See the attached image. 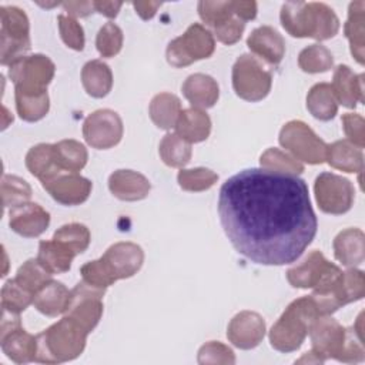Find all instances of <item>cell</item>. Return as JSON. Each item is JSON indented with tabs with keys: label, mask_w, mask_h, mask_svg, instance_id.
I'll use <instances>...</instances> for the list:
<instances>
[{
	"label": "cell",
	"mask_w": 365,
	"mask_h": 365,
	"mask_svg": "<svg viewBox=\"0 0 365 365\" xmlns=\"http://www.w3.org/2000/svg\"><path fill=\"white\" fill-rule=\"evenodd\" d=\"M218 215L235 251L261 265L295 262L318 228L307 182L264 168L242 170L221 185Z\"/></svg>",
	"instance_id": "1"
},
{
	"label": "cell",
	"mask_w": 365,
	"mask_h": 365,
	"mask_svg": "<svg viewBox=\"0 0 365 365\" xmlns=\"http://www.w3.org/2000/svg\"><path fill=\"white\" fill-rule=\"evenodd\" d=\"M281 24L292 37L328 40L339 30V19L325 3L288 1L279 13Z\"/></svg>",
	"instance_id": "2"
},
{
	"label": "cell",
	"mask_w": 365,
	"mask_h": 365,
	"mask_svg": "<svg viewBox=\"0 0 365 365\" xmlns=\"http://www.w3.org/2000/svg\"><path fill=\"white\" fill-rule=\"evenodd\" d=\"M87 332L74 321L63 317L60 321L36 335V362L61 364L76 359L86 348Z\"/></svg>",
	"instance_id": "3"
},
{
	"label": "cell",
	"mask_w": 365,
	"mask_h": 365,
	"mask_svg": "<svg viewBox=\"0 0 365 365\" xmlns=\"http://www.w3.org/2000/svg\"><path fill=\"white\" fill-rule=\"evenodd\" d=\"M318 315L321 314L311 295L292 301L269 331L271 346L279 352L297 351Z\"/></svg>",
	"instance_id": "4"
},
{
	"label": "cell",
	"mask_w": 365,
	"mask_h": 365,
	"mask_svg": "<svg viewBox=\"0 0 365 365\" xmlns=\"http://www.w3.org/2000/svg\"><path fill=\"white\" fill-rule=\"evenodd\" d=\"M0 20V63L10 66L30 50V23L16 6H1Z\"/></svg>",
	"instance_id": "5"
},
{
	"label": "cell",
	"mask_w": 365,
	"mask_h": 365,
	"mask_svg": "<svg viewBox=\"0 0 365 365\" xmlns=\"http://www.w3.org/2000/svg\"><path fill=\"white\" fill-rule=\"evenodd\" d=\"M215 50L214 34L200 23L191 24L184 34L171 40L165 56L173 67H187L197 60L208 58Z\"/></svg>",
	"instance_id": "6"
},
{
	"label": "cell",
	"mask_w": 365,
	"mask_h": 365,
	"mask_svg": "<svg viewBox=\"0 0 365 365\" xmlns=\"http://www.w3.org/2000/svg\"><path fill=\"white\" fill-rule=\"evenodd\" d=\"M272 86V76L262 63L251 56L241 54L232 66V87L235 94L251 103L264 100Z\"/></svg>",
	"instance_id": "7"
},
{
	"label": "cell",
	"mask_w": 365,
	"mask_h": 365,
	"mask_svg": "<svg viewBox=\"0 0 365 365\" xmlns=\"http://www.w3.org/2000/svg\"><path fill=\"white\" fill-rule=\"evenodd\" d=\"M279 144L294 158L308 164H322L327 157L328 144L321 140L312 128L301 120H291L279 131Z\"/></svg>",
	"instance_id": "8"
},
{
	"label": "cell",
	"mask_w": 365,
	"mask_h": 365,
	"mask_svg": "<svg viewBox=\"0 0 365 365\" xmlns=\"http://www.w3.org/2000/svg\"><path fill=\"white\" fill-rule=\"evenodd\" d=\"M106 289L93 287L86 281L78 282L70 291V301L64 311V317L74 321L87 334H90L103 315V295Z\"/></svg>",
	"instance_id": "9"
},
{
	"label": "cell",
	"mask_w": 365,
	"mask_h": 365,
	"mask_svg": "<svg viewBox=\"0 0 365 365\" xmlns=\"http://www.w3.org/2000/svg\"><path fill=\"white\" fill-rule=\"evenodd\" d=\"M54 71V63L44 54L23 56L9 66V77L14 90L23 91H46Z\"/></svg>",
	"instance_id": "10"
},
{
	"label": "cell",
	"mask_w": 365,
	"mask_h": 365,
	"mask_svg": "<svg viewBox=\"0 0 365 365\" xmlns=\"http://www.w3.org/2000/svg\"><path fill=\"white\" fill-rule=\"evenodd\" d=\"M312 351L325 362L327 359L345 361L348 328L331 315H318L309 328Z\"/></svg>",
	"instance_id": "11"
},
{
	"label": "cell",
	"mask_w": 365,
	"mask_h": 365,
	"mask_svg": "<svg viewBox=\"0 0 365 365\" xmlns=\"http://www.w3.org/2000/svg\"><path fill=\"white\" fill-rule=\"evenodd\" d=\"M314 192L319 210L332 215L348 212L355 200L351 181L334 173H321L315 178Z\"/></svg>",
	"instance_id": "12"
},
{
	"label": "cell",
	"mask_w": 365,
	"mask_h": 365,
	"mask_svg": "<svg viewBox=\"0 0 365 365\" xmlns=\"http://www.w3.org/2000/svg\"><path fill=\"white\" fill-rule=\"evenodd\" d=\"M0 344L6 356L16 364H27L36 359L37 339L21 327L19 315L6 314L1 317Z\"/></svg>",
	"instance_id": "13"
},
{
	"label": "cell",
	"mask_w": 365,
	"mask_h": 365,
	"mask_svg": "<svg viewBox=\"0 0 365 365\" xmlns=\"http://www.w3.org/2000/svg\"><path fill=\"white\" fill-rule=\"evenodd\" d=\"M123 131L121 117L110 108L93 111L83 123V137L86 143L97 150H107L117 145L121 141Z\"/></svg>",
	"instance_id": "14"
},
{
	"label": "cell",
	"mask_w": 365,
	"mask_h": 365,
	"mask_svg": "<svg viewBox=\"0 0 365 365\" xmlns=\"http://www.w3.org/2000/svg\"><path fill=\"white\" fill-rule=\"evenodd\" d=\"M113 282L135 275L144 262V251L138 244L115 242L98 258Z\"/></svg>",
	"instance_id": "15"
},
{
	"label": "cell",
	"mask_w": 365,
	"mask_h": 365,
	"mask_svg": "<svg viewBox=\"0 0 365 365\" xmlns=\"http://www.w3.org/2000/svg\"><path fill=\"white\" fill-rule=\"evenodd\" d=\"M41 185L54 201L63 205L83 204L90 197L93 188V184L88 178L81 177L77 173L64 171L41 182Z\"/></svg>",
	"instance_id": "16"
},
{
	"label": "cell",
	"mask_w": 365,
	"mask_h": 365,
	"mask_svg": "<svg viewBox=\"0 0 365 365\" xmlns=\"http://www.w3.org/2000/svg\"><path fill=\"white\" fill-rule=\"evenodd\" d=\"M265 331V321L258 312L241 311L230 321L227 338L240 349H252L264 339Z\"/></svg>",
	"instance_id": "17"
},
{
	"label": "cell",
	"mask_w": 365,
	"mask_h": 365,
	"mask_svg": "<svg viewBox=\"0 0 365 365\" xmlns=\"http://www.w3.org/2000/svg\"><path fill=\"white\" fill-rule=\"evenodd\" d=\"M10 228L26 238H34L43 234L50 225V214L36 202H26L10 210Z\"/></svg>",
	"instance_id": "18"
},
{
	"label": "cell",
	"mask_w": 365,
	"mask_h": 365,
	"mask_svg": "<svg viewBox=\"0 0 365 365\" xmlns=\"http://www.w3.org/2000/svg\"><path fill=\"white\" fill-rule=\"evenodd\" d=\"M247 46L254 54L272 66L279 64L285 54V40L271 26H259L254 29L247 38Z\"/></svg>",
	"instance_id": "19"
},
{
	"label": "cell",
	"mask_w": 365,
	"mask_h": 365,
	"mask_svg": "<svg viewBox=\"0 0 365 365\" xmlns=\"http://www.w3.org/2000/svg\"><path fill=\"white\" fill-rule=\"evenodd\" d=\"M331 90L338 103L355 108L358 103L364 101V76L355 74L345 64H339L334 71Z\"/></svg>",
	"instance_id": "20"
},
{
	"label": "cell",
	"mask_w": 365,
	"mask_h": 365,
	"mask_svg": "<svg viewBox=\"0 0 365 365\" xmlns=\"http://www.w3.org/2000/svg\"><path fill=\"white\" fill-rule=\"evenodd\" d=\"M108 188L121 201H140L148 195L151 184L145 175L137 171L117 170L108 177Z\"/></svg>",
	"instance_id": "21"
},
{
	"label": "cell",
	"mask_w": 365,
	"mask_h": 365,
	"mask_svg": "<svg viewBox=\"0 0 365 365\" xmlns=\"http://www.w3.org/2000/svg\"><path fill=\"white\" fill-rule=\"evenodd\" d=\"M184 97L194 108H211L220 97L218 83L208 74L194 73L185 78L181 86Z\"/></svg>",
	"instance_id": "22"
},
{
	"label": "cell",
	"mask_w": 365,
	"mask_h": 365,
	"mask_svg": "<svg viewBox=\"0 0 365 365\" xmlns=\"http://www.w3.org/2000/svg\"><path fill=\"white\" fill-rule=\"evenodd\" d=\"M328 265L329 261L324 257L321 251H311L302 262L291 267L287 271V279L294 288L312 289L319 282Z\"/></svg>",
	"instance_id": "23"
},
{
	"label": "cell",
	"mask_w": 365,
	"mask_h": 365,
	"mask_svg": "<svg viewBox=\"0 0 365 365\" xmlns=\"http://www.w3.org/2000/svg\"><path fill=\"white\" fill-rule=\"evenodd\" d=\"M365 235L359 228H346L334 238L335 258L345 267L354 268L364 262Z\"/></svg>",
	"instance_id": "24"
},
{
	"label": "cell",
	"mask_w": 365,
	"mask_h": 365,
	"mask_svg": "<svg viewBox=\"0 0 365 365\" xmlns=\"http://www.w3.org/2000/svg\"><path fill=\"white\" fill-rule=\"evenodd\" d=\"M365 3L362 0L352 1L348 7V19L344 33L349 41L352 57L364 64L365 61Z\"/></svg>",
	"instance_id": "25"
},
{
	"label": "cell",
	"mask_w": 365,
	"mask_h": 365,
	"mask_svg": "<svg viewBox=\"0 0 365 365\" xmlns=\"http://www.w3.org/2000/svg\"><path fill=\"white\" fill-rule=\"evenodd\" d=\"M211 133V118L200 108L181 110L175 123V134L191 143H201L208 138Z\"/></svg>",
	"instance_id": "26"
},
{
	"label": "cell",
	"mask_w": 365,
	"mask_h": 365,
	"mask_svg": "<svg viewBox=\"0 0 365 365\" xmlns=\"http://www.w3.org/2000/svg\"><path fill=\"white\" fill-rule=\"evenodd\" d=\"M70 301V291L60 281H48L41 287L33 299L34 308L47 317H57L64 314Z\"/></svg>",
	"instance_id": "27"
},
{
	"label": "cell",
	"mask_w": 365,
	"mask_h": 365,
	"mask_svg": "<svg viewBox=\"0 0 365 365\" xmlns=\"http://www.w3.org/2000/svg\"><path fill=\"white\" fill-rule=\"evenodd\" d=\"M325 160L332 168L345 173H361L364 168L362 150L348 140H338L329 144Z\"/></svg>",
	"instance_id": "28"
},
{
	"label": "cell",
	"mask_w": 365,
	"mask_h": 365,
	"mask_svg": "<svg viewBox=\"0 0 365 365\" xmlns=\"http://www.w3.org/2000/svg\"><path fill=\"white\" fill-rule=\"evenodd\" d=\"M81 83L88 96L103 98L113 87L111 68L101 60H90L81 70Z\"/></svg>",
	"instance_id": "29"
},
{
	"label": "cell",
	"mask_w": 365,
	"mask_h": 365,
	"mask_svg": "<svg viewBox=\"0 0 365 365\" xmlns=\"http://www.w3.org/2000/svg\"><path fill=\"white\" fill-rule=\"evenodd\" d=\"M26 167L31 175L40 180V182H44L56 174L61 173L56 163L54 147L48 143H40L27 151Z\"/></svg>",
	"instance_id": "30"
},
{
	"label": "cell",
	"mask_w": 365,
	"mask_h": 365,
	"mask_svg": "<svg viewBox=\"0 0 365 365\" xmlns=\"http://www.w3.org/2000/svg\"><path fill=\"white\" fill-rule=\"evenodd\" d=\"M77 254L56 240L40 241L37 259L51 272L63 274L71 268V262Z\"/></svg>",
	"instance_id": "31"
},
{
	"label": "cell",
	"mask_w": 365,
	"mask_h": 365,
	"mask_svg": "<svg viewBox=\"0 0 365 365\" xmlns=\"http://www.w3.org/2000/svg\"><path fill=\"white\" fill-rule=\"evenodd\" d=\"M181 113V101L175 94L158 93L151 98L148 114L151 121L161 130L175 127Z\"/></svg>",
	"instance_id": "32"
},
{
	"label": "cell",
	"mask_w": 365,
	"mask_h": 365,
	"mask_svg": "<svg viewBox=\"0 0 365 365\" xmlns=\"http://www.w3.org/2000/svg\"><path fill=\"white\" fill-rule=\"evenodd\" d=\"M16 108L21 120L34 123L41 120L50 108V98L46 91L14 90Z\"/></svg>",
	"instance_id": "33"
},
{
	"label": "cell",
	"mask_w": 365,
	"mask_h": 365,
	"mask_svg": "<svg viewBox=\"0 0 365 365\" xmlns=\"http://www.w3.org/2000/svg\"><path fill=\"white\" fill-rule=\"evenodd\" d=\"M307 108L312 117L328 121L338 113V103L328 83H317L307 94Z\"/></svg>",
	"instance_id": "34"
},
{
	"label": "cell",
	"mask_w": 365,
	"mask_h": 365,
	"mask_svg": "<svg viewBox=\"0 0 365 365\" xmlns=\"http://www.w3.org/2000/svg\"><path fill=\"white\" fill-rule=\"evenodd\" d=\"M54 147V157L58 168L67 173H78L88 160L87 148L77 140H61Z\"/></svg>",
	"instance_id": "35"
},
{
	"label": "cell",
	"mask_w": 365,
	"mask_h": 365,
	"mask_svg": "<svg viewBox=\"0 0 365 365\" xmlns=\"http://www.w3.org/2000/svg\"><path fill=\"white\" fill-rule=\"evenodd\" d=\"M158 153L163 163L173 168H182L191 160V144L177 135L175 133H168L163 137L158 145Z\"/></svg>",
	"instance_id": "36"
},
{
	"label": "cell",
	"mask_w": 365,
	"mask_h": 365,
	"mask_svg": "<svg viewBox=\"0 0 365 365\" xmlns=\"http://www.w3.org/2000/svg\"><path fill=\"white\" fill-rule=\"evenodd\" d=\"M51 272L36 258L27 259L16 272L14 279L19 285H21L26 291H29L33 297L36 292L44 287L48 281H51Z\"/></svg>",
	"instance_id": "37"
},
{
	"label": "cell",
	"mask_w": 365,
	"mask_h": 365,
	"mask_svg": "<svg viewBox=\"0 0 365 365\" xmlns=\"http://www.w3.org/2000/svg\"><path fill=\"white\" fill-rule=\"evenodd\" d=\"M298 66L305 73H325L332 68L334 57L325 46L315 43L301 50L298 56Z\"/></svg>",
	"instance_id": "38"
},
{
	"label": "cell",
	"mask_w": 365,
	"mask_h": 365,
	"mask_svg": "<svg viewBox=\"0 0 365 365\" xmlns=\"http://www.w3.org/2000/svg\"><path fill=\"white\" fill-rule=\"evenodd\" d=\"M259 165L264 170L289 175H299L304 171V165L297 158L275 147L268 148L261 154Z\"/></svg>",
	"instance_id": "39"
},
{
	"label": "cell",
	"mask_w": 365,
	"mask_h": 365,
	"mask_svg": "<svg viewBox=\"0 0 365 365\" xmlns=\"http://www.w3.org/2000/svg\"><path fill=\"white\" fill-rule=\"evenodd\" d=\"M218 180L217 173L205 167H195V168H181L177 175L178 185L184 191L200 192L210 190Z\"/></svg>",
	"instance_id": "40"
},
{
	"label": "cell",
	"mask_w": 365,
	"mask_h": 365,
	"mask_svg": "<svg viewBox=\"0 0 365 365\" xmlns=\"http://www.w3.org/2000/svg\"><path fill=\"white\" fill-rule=\"evenodd\" d=\"M1 198L4 208L19 207L30 201L31 187L21 177L6 174L1 178Z\"/></svg>",
	"instance_id": "41"
},
{
	"label": "cell",
	"mask_w": 365,
	"mask_h": 365,
	"mask_svg": "<svg viewBox=\"0 0 365 365\" xmlns=\"http://www.w3.org/2000/svg\"><path fill=\"white\" fill-rule=\"evenodd\" d=\"M53 240L64 244L76 254L84 252L91 241L90 230L80 222H70L61 225L53 235Z\"/></svg>",
	"instance_id": "42"
},
{
	"label": "cell",
	"mask_w": 365,
	"mask_h": 365,
	"mask_svg": "<svg viewBox=\"0 0 365 365\" xmlns=\"http://www.w3.org/2000/svg\"><path fill=\"white\" fill-rule=\"evenodd\" d=\"M33 299L34 297L19 285L14 278L9 279L1 288V308L4 311L20 314L33 304Z\"/></svg>",
	"instance_id": "43"
},
{
	"label": "cell",
	"mask_w": 365,
	"mask_h": 365,
	"mask_svg": "<svg viewBox=\"0 0 365 365\" xmlns=\"http://www.w3.org/2000/svg\"><path fill=\"white\" fill-rule=\"evenodd\" d=\"M123 40H124L123 30L117 24L108 21L97 33V37H96L97 51L100 53L101 57H107V58L114 57L120 53L123 47Z\"/></svg>",
	"instance_id": "44"
},
{
	"label": "cell",
	"mask_w": 365,
	"mask_h": 365,
	"mask_svg": "<svg viewBox=\"0 0 365 365\" xmlns=\"http://www.w3.org/2000/svg\"><path fill=\"white\" fill-rule=\"evenodd\" d=\"M198 14L205 24L215 29L234 16L232 1H200Z\"/></svg>",
	"instance_id": "45"
},
{
	"label": "cell",
	"mask_w": 365,
	"mask_h": 365,
	"mask_svg": "<svg viewBox=\"0 0 365 365\" xmlns=\"http://www.w3.org/2000/svg\"><path fill=\"white\" fill-rule=\"evenodd\" d=\"M197 359L202 365H232L235 364V354L228 345L220 341H210L200 348Z\"/></svg>",
	"instance_id": "46"
},
{
	"label": "cell",
	"mask_w": 365,
	"mask_h": 365,
	"mask_svg": "<svg viewBox=\"0 0 365 365\" xmlns=\"http://www.w3.org/2000/svg\"><path fill=\"white\" fill-rule=\"evenodd\" d=\"M57 23H58V30H60V36L61 40L64 41V44L76 51H81L84 48V30L81 27V24L70 17V16H64L60 14L57 17Z\"/></svg>",
	"instance_id": "47"
},
{
	"label": "cell",
	"mask_w": 365,
	"mask_h": 365,
	"mask_svg": "<svg viewBox=\"0 0 365 365\" xmlns=\"http://www.w3.org/2000/svg\"><path fill=\"white\" fill-rule=\"evenodd\" d=\"M342 285L346 304L355 302L365 295V275L361 269L349 268L342 272Z\"/></svg>",
	"instance_id": "48"
},
{
	"label": "cell",
	"mask_w": 365,
	"mask_h": 365,
	"mask_svg": "<svg viewBox=\"0 0 365 365\" xmlns=\"http://www.w3.org/2000/svg\"><path fill=\"white\" fill-rule=\"evenodd\" d=\"M341 123L344 133L348 137L346 140L362 148L365 145V121L362 115L356 113H346L342 115Z\"/></svg>",
	"instance_id": "49"
},
{
	"label": "cell",
	"mask_w": 365,
	"mask_h": 365,
	"mask_svg": "<svg viewBox=\"0 0 365 365\" xmlns=\"http://www.w3.org/2000/svg\"><path fill=\"white\" fill-rule=\"evenodd\" d=\"M80 274L83 277V281H86L87 284L93 285V287H97V288L106 289L114 284L111 281V278L107 275V272L104 271L100 259H94V261L84 264L80 268Z\"/></svg>",
	"instance_id": "50"
},
{
	"label": "cell",
	"mask_w": 365,
	"mask_h": 365,
	"mask_svg": "<svg viewBox=\"0 0 365 365\" xmlns=\"http://www.w3.org/2000/svg\"><path fill=\"white\" fill-rule=\"evenodd\" d=\"M244 29H245V21H242L241 19H238L234 14L230 20H227L225 23H222L221 26L214 29V36L221 43L231 46L241 38Z\"/></svg>",
	"instance_id": "51"
},
{
	"label": "cell",
	"mask_w": 365,
	"mask_h": 365,
	"mask_svg": "<svg viewBox=\"0 0 365 365\" xmlns=\"http://www.w3.org/2000/svg\"><path fill=\"white\" fill-rule=\"evenodd\" d=\"M64 10L68 13L70 17H87L94 11L93 1H64L61 3Z\"/></svg>",
	"instance_id": "52"
},
{
	"label": "cell",
	"mask_w": 365,
	"mask_h": 365,
	"mask_svg": "<svg viewBox=\"0 0 365 365\" xmlns=\"http://www.w3.org/2000/svg\"><path fill=\"white\" fill-rule=\"evenodd\" d=\"M234 14L242 21L254 20L257 17V3L255 1H232Z\"/></svg>",
	"instance_id": "53"
},
{
	"label": "cell",
	"mask_w": 365,
	"mask_h": 365,
	"mask_svg": "<svg viewBox=\"0 0 365 365\" xmlns=\"http://www.w3.org/2000/svg\"><path fill=\"white\" fill-rule=\"evenodd\" d=\"M133 7L135 9V13L143 20H150L155 16L157 10L161 7L160 1H134Z\"/></svg>",
	"instance_id": "54"
},
{
	"label": "cell",
	"mask_w": 365,
	"mask_h": 365,
	"mask_svg": "<svg viewBox=\"0 0 365 365\" xmlns=\"http://www.w3.org/2000/svg\"><path fill=\"white\" fill-rule=\"evenodd\" d=\"M93 4L96 11L108 19H114L123 6L121 1H93Z\"/></svg>",
	"instance_id": "55"
}]
</instances>
